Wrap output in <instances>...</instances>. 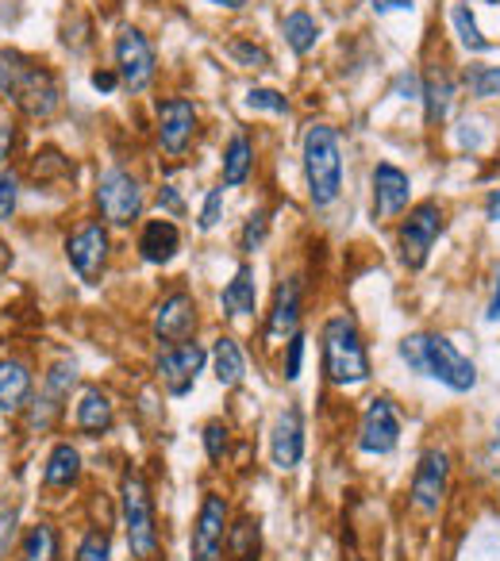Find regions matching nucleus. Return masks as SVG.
<instances>
[{"label":"nucleus","mask_w":500,"mask_h":561,"mask_svg":"<svg viewBox=\"0 0 500 561\" xmlns=\"http://www.w3.org/2000/svg\"><path fill=\"white\" fill-rule=\"evenodd\" d=\"M0 93L9 96L24 116L47 119L58 112L63 93H58L55 73L35 58L20 55V50L0 47Z\"/></svg>","instance_id":"nucleus-1"},{"label":"nucleus","mask_w":500,"mask_h":561,"mask_svg":"<svg viewBox=\"0 0 500 561\" xmlns=\"http://www.w3.org/2000/svg\"><path fill=\"white\" fill-rule=\"evenodd\" d=\"M305 178H308V196L316 208H328L343 193V147H339L336 127L328 124H308L305 131Z\"/></svg>","instance_id":"nucleus-2"},{"label":"nucleus","mask_w":500,"mask_h":561,"mask_svg":"<svg viewBox=\"0 0 500 561\" xmlns=\"http://www.w3.org/2000/svg\"><path fill=\"white\" fill-rule=\"evenodd\" d=\"M400 358L408 362V369L428 374L435 381H443L454 392H469L477 385V369L469 358H462L454 351V343H446L443 335H408L400 343Z\"/></svg>","instance_id":"nucleus-3"},{"label":"nucleus","mask_w":500,"mask_h":561,"mask_svg":"<svg viewBox=\"0 0 500 561\" xmlns=\"http://www.w3.org/2000/svg\"><path fill=\"white\" fill-rule=\"evenodd\" d=\"M323 369L336 385H362L370 377V354L351 316L323 323Z\"/></svg>","instance_id":"nucleus-4"},{"label":"nucleus","mask_w":500,"mask_h":561,"mask_svg":"<svg viewBox=\"0 0 500 561\" xmlns=\"http://www.w3.org/2000/svg\"><path fill=\"white\" fill-rule=\"evenodd\" d=\"M120 507H124V530L135 561L158 558V527H155V504H150L147 481L135 469H127L120 481Z\"/></svg>","instance_id":"nucleus-5"},{"label":"nucleus","mask_w":500,"mask_h":561,"mask_svg":"<svg viewBox=\"0 0 500 561\" xmlns=\"http://www.w3.org/2000/svg\"><path fill=\"white\" fill-rule=\"evenodd\" d=\"M439 234H443V211H439V204L435 201L416 204L405 224H400V262L408 270H423Z\"/></svg>","instance_id":"nucleus-6"},{"label":"nucleus","mask_w":500,"mask_h":561,"mask_svg":"<svg viewBox=\"0 0 500 561\" xmlns=\"http://www.w3.org/2000/svg\"><path fill=\"white\" fill-rule=\"evenodd\" d=\"M96 204L109 224L127 227L143 211V185L127 170H104L96 181Z\"/></svg>","instance_id":"nucleus-7"},{"label":"nucleus","mask_w":500,"mask_h":561,"mask_svg":"<svg viewBox=\"0 0 500 561\" xmlns=\"http://www.w3.org/2000/svg\"><path fill=\"white\" fill-rule=\"evenodd\" d=\"M155 47L150 39L139 32V27H124L116 39V73H120V85L132 89V93H143V89L155 81Z\"/></svg>","instance_id":"nucleus-8"},{"label":"nucleus","mask_w":500,"mask_h":561,"mask_svg":"<svg viewBox=\"0 0 500 561\" xmlns=\"http://www.w3.org/2000/svg\"><path fill=\"white\" fill-rule=\"evenodd\" d=\"M66 257H70V265L78 270L81 280L96 285L104 273V262H109V231H104L96 219L81 224L78 231L70 234V242H66Z\"/></svg>","instance_id":"nucleus-9"},{"label":"nucleus","mask_w":500,"mask_h":561,"mask_svg":"<svg viewBox=\"0 0 500 561\" xmlns=\"http://www.w3.org/2000/svg\"><path fill=\"white\" fill-rule=\"evenodd\" d=\"M400 443V415L393 408V400L377 397L370 400L366 415L359 423V446L366 454H393Z\"/></svg>","instance_id":"nucleus-10"},{"label":"nucleus","mask_w":500,"mask_h":561,"mask_svg":"<svg viewBox=\"0 0 500 561\" xmlns=\"http://www.w3.org/2000/svg\"><path fill=\"white\" fill-rule=\"evenodd\" d=\"M446 477H451V458L446 450H428L416 466L412 477V507L423 515H435L446 496Z\"/></svg>","instance_id":"nucleus-11"},{"label":"nucleus","mask_w":500,"mask_h":561,"mask_svg":"<svg viewBox=\"0 0 500 561\" xmlns=\"http://www.w3.org/2000/svg\"><path fill=\"white\" fill-rule=\"evenodd\" d=\"M227 530V500L208 492L201 504V515L193 523V561H219Z\"/></svg>","instance_id":"nucleus-12"},{"label":"nucleus","mask_w":500,"mask_h":561,"mask_svg":"<svg viewBox=\"0 0 500 561\" xmlns=\"http://www.w3.org/2000/svg\"><path fill=\"white\" fill-rule=\"evenodd\" d=\"M193 127H196V108L193 101L185 96H170V101L158 104V142H162L166 154L181 158L193 139Z\"/></svg>","instance_id":"nucleus-13"},{"label":"nucleus","mask_w":500,"mask_h":561,"mask_svg":"<svg viewBox=\"0 0 500 561\" xmlns=\"http://www.w3.org/2000/svg\"><path fill=\"white\" fill-rule=\"evenodd\" d=\"M204 358H208V354H204L196 343L170 346V351L158 358V381H162L173 397H185V392L196 385V374L204 369Z\"/></svg>","instance_id":"nucleus-14"},{"label":"nucleus","mask_w":500,"mask_h":561,"mask_svg":"<svg viewBox=\"0 0 500 561\" xmlns=\"http://www.w3.org/2000/svg\"><path fill=\"white\" fill-rule=\"evenodd\" d=\"M73 385H78V366L73 362H55L43 381V392H39V404H35V415H32V427H50L63 412V404L70 400Z\"/></svg>","instance_id":"nucleus-15"},{"label":"nucleus","mask_w":500,"mask_h":561,"mask_svg":"<svg viewBox=\"0 0 500 561\" xmlns=\"http://www.w3.org/2000/svg\"><path fill=\"white\" fill-rule=\"evenodd\" d=\"M196 328V305L189 293H173L155 308V335L162 343H185Z\"/></svg>","instance_id":"nucleus-16"},{"label":"nucleus","mask_w":500,"mask_h":561,"mask_svg":"<svg viewBox=\"0 0 500 561\" xmlns=\"http://www.w3.org/2000/svg\"><path fill=\"white\" fill-rule=\"evenodd\" d=\"M408 196H412V181H408L405 170L382 162L374 170V211L377 219H393L408 208Z\"/></svg>","instance_id":"nucleus-17"},{"label":"nucleus","mask_w":500,"mask_h":561,"mask_svg":"<svg viewBox=\"0 0 500 561\" xmlns=\"http://www.w3.org/2000/svg\"><path fill=\"white\" fill-rule=\"evenodd\" d=\"M270 450H274L277 469H297L305 458V420H300V408H285L274 423V438H270Z\"/></svg>","instance_id":"nucleus-18"},{"label":"nucleus","mask_w":500,"mask_h":561,"mask_svg":"<svg viewBox=\"0 0 500 561\" xmlns=\"http://www.w3.org/2000/svg\"><path fill=\"white\" fill-rule=\"evenodd\" d=\"M297 320H300V285H297V277H293L277 289L274 312H270V328H266L270 343H282V339L297 335Z\"/></svg>","instance_id":"nucleus-19"},{"label":"nucleus","mask_w":500,"mask_h":561,"mask_svg":"<svg viewBox=\"0 0 500 561\" xmlns=\"http://www.w3.org/2000/svg\"><path fill=\"white\" fill-rule=\"evenodd\" d=\"M178 247H181V234H178V227H173L170 219H150V224L143 227L139 254L147 257V262H155V265L170 262V257L178 254Z\"/></svg>","instance_id":"nucleus-20"},{"label":"nucleus","mask_w":500,"mask_h":561,"mask_svg":"<svg viewBox=\"0 0 500 561\" xmlns=\"http://www.w3.org/2000/svg\"><path fill=\"white\" fill-rule=\"evenodd\" d=\"M32 397V374L24 362H0V412H20Z\"/></svg>","instance_id":"nucleus-21"},{"label":"nucleus","mask_w":500,"mask_h":561,"mask_svg":"<svg viewBox=\"0 0 500 561\" xmlns=\"http://www.w3.org/2000/svg\"><path fill=\"white\" fill-rule=\"evenodd\" d=\"M81 477V454L78 446L70 443H58L55 450H50L47 458V469H43V481L50 484V489H73Z\"/></svg>","instance_id":"nucleus-22"},{"label":"nucleus","mask_w":500,"mask_h":561,"mask_svg":"<svg viewBox=\"0 0 500 561\" xmlns=\"http://www.w3.org/2000/svg\"><path fill=\"white\" fill-rule=\"evenodd\" d=\"M73 420H78L81 431H89V435H104V431L112 427V404L109 397H104L101 389H86L78 400V412H73Z\"/></svg>","instance_id":"nucleus-23"},{"label":"nucleus","mask_w":500,"mask_h":561,"mask_svg":"<svg viewBox=\"0 0 500 561\" xmlns=\"http://www.w3.org/2000/svg\"><path fill=\"white\" fill-rule=\"evenodd\" d=\"M254 300H259V289H254V270L250 265H239L231 277V285L224 289V312L227 316H250L254 312Z\"/></svg>","instance_id":"nucleus-24"},{"label":"nucleus","mask_w":500,"mask_h":561,"mask_svg":"<svg viewBox=\"0 0 500 561\" xmlns=\"http://www.w3.org/2000/svg\"><path fill=\"white\" fill-rule=\"evenodd\" d=\"M227 553H231V561H259V553H262L259 519L242 515L235 527H227Z\"/></svg>","instance_id":"nucleus-25"},{"label":"nucleus","mask_w":500,"mask_h":561,"mask_svg":"<svg viewBox=\"0 0 500 561\" xmlns=\"http://www.w3.org/2000/svg\"><path fill=\"white\" fill-rule=\"evenodd\" d=\"M420 96H423V104H428V124H443L446 112H451V104H454V81L446 78L443 70H431Z\"/></svg>","instance_id":"nucleus-26"},{"label":"nucleus","mask_w":500,"mask_h":561,"mask_svg":"<svg viewBox=\"0 0 500 561\" xmlns=\"http://www.w3.org/2000/svg\"><path fill=\"white\" fill-rule=\"evenodd\" d=\"M250 165H254V147H250L247 135H235L224 150V185L239 188L250 178Z\"/></svg>","instance_id":"nucleus-27"},{"label":"nucleus","mask_w":500,"mask_h":561,"mask_svg":"<svg viewBox=\"0 0 500 561\" xmlns=\"http://www.w3.org/2000/svg\"><path fill=\"white\" fill-rule=\"evenodd\" d=\"M212 366H216V381L224 385V389H235V385L242 381V351L235 339H216V346H212Z\"/></svg>","instance_id":"nucleus-28"},{"label":"nucleus","mask_w":500,"mask_h":561,"mask_svg":"<svg viewBox=\"0 0 500 561\" xmlns=\"http://www.w3.org/2000/svg\"><path fill=\"white\" fill-rule=\"evenodd\" d=\"M282 32H285V43H289L297 55H308V50L316 47V39H320V24H316V16H308V12H289V16L282 20Z\"/></svg>","instance_id":"nucleus-29"},{"label":"nucleus","mask_w":500,"mask_h":561,"mask_svg":"<svg viewBox=\"0 0 500 561\" xmlns=\"http://www.w3.org/2000/svg\"><path fill=\"white\" fill-rule=\"evenodd\" d=\"M24 561H58V535L50 523H39V527L27 530Z\"/></svg>","instance_id":"nucleus-30"},{"label":"nucleus","mask_w":500,"mask_h":561,"mask_svg":"<svg viewBox=\"0 0 500 561\" xmlns=\"http://www.w3.org/2000/svg\"><path fill=\"white\" fill-rule=\"evenodd\" d=\"M451 20H454V32H458L462 47L477 50V55H481V50H489V39H485L481 27H477V20H474V12H469V4H458Z\"/></svg>","instance_id":"nucleus-31"},{"label":"nucleus","mask_w":500,"mask_h":561,"mask_svg":"<svg viewBox=\"0 0 500 561\" xmlns=\"http://www.w3.org/2000/svg\"><path fill=\"white\" fill-rule=\"evenodd\" d=\"M466 85L477 101H492V96H500V66H469Z\"/></svg>","instance_id":"nucleus-32"},{"label":"nucleus","mask_w":500,"mask_h":561,"mask_svg":"<svg viewBox=\"0 0 500 561\" xmlns=\"http://www.w3.org/2000/svg\"><path fill=\"white\" fill-rule=\"evenodd\" d=\"M227 55H231L239 66H247V70H266L270 66V55L259 47V43H250V39H231L227 43Z\"/></svg>","instance_id":"nucleus-33"},{"label":"nucleus","mask_w":500,"mask_h":561,"mask_svg":"<svg viewBox=\"0 0 500 561\" xmlns=\"http://www.w3.org/2000/svg\"><path fill=\"white\" fill-rule=\"evenodd\" d=\"M247 108L250 112H277V116H285V112H289V96H282L277 89H250Z\"/></svg>","instance_id":"nucleus-34"},{"label":"nucleus","mask_w":500,"mask_h":561,"mask_svg":"<svg viewBox=\"0 0 500 561\" xmlns=\"http://www.w3.org/2000/svg\"><path fill=\"white\" fill-rule=\"evenodd\" d=\"M78 561H112V538L104 530H89L78 546Z\"/></svg>","instance_id":"nucleus-35"},{"label":"nucleus","mask_w":500,"mask_h":561,"mask_svg":"<svg viewBox=\"0 0 500 561\" xmlns=\"http://www.w3.org/2000/svg\"><path fill=\"white\" fill-rule=\"evenodd\" d=\"M262 239H266V211H254V216L247 219V227H242V250L254 254V250L262 247Z\"/></svg>","instance_id":"nucleus-36"},{"label":"nucleus","mask_w":500,"mask_h":561,"mask_svg":"<svg viewBox=\"0 0 500 561\" xmlns=\"http://www.w3.org/2000/svg\"><path fill=\"white\" fill-rule=\"evenodd\" d=\"M16 196H20V181L9 170H0V219H9L16 211Z\"/></svg>","instance_id":"nucleus-37"},{"label":"nucleus","mask_w":500,"mask_h":561,"mask_svg":"<svg viewBox=\"0 0 500 561\" xmlns=\"http://www.w3.org/2000/svg\"><path fill=\"white\" fill-rule=\"evenodd\" d=\"M204 450H208L212 461L224 458V450H227V427L219 420H212L208 427H204Z\"/></svg>","instance_id":"nucleus-38"},{"label":"nucleus","mask_w":500,"mask_h":561,"mask_svg":"<svg viewBox=\"0 0 500 561\" xmlns=\"http://www.w3.org/2000/svg\"><path fill=\"white\" fill-rule=\"evenodd\" d=\"M219 208H224V185L208 188V201H204V211H201V231H212V227L219 224Z\"/></svg>","instance_id":"nucleus-39"},{"label":"nucleus","mask_w":500,"mask_h":561,"mask_svg":"<svg viewBox=\"0 0 500 561\" xmlns=\"http://www.w3.org/2000/svg\"><path fill=\"white\" fill-rule=\"evenodd\" d=\"M300 362H305V335H293L289 339V362H285V377H289V381H297L300 377Z\"/></svg>","instance_id":"nucleus-40"},{"label":"nucleus","mask_w":500,"mask_h":561,"mask_svg":"<svg viewBox=\"0 0 500 561\" xmlns=\"http://www.w3.org/2000/svg\"><path fill=\"white\" fill-rule=\"evenodd\" d=\"M12 538H16V512H4L0 515V558L12 546Z\"/></svg>","instance_id":"nucleus-41"},{"label":"nucleus","mask_w":500,"mask_h":561,"mask_svg":"<svg viewBox=\"0 0 500 561\" xmlns=\"http://www.w3.org/2000/svg\"><path fill=\"white\" fill-rule=\"evenodd\" d=\"M370 4H374L377 16H389V12H405V9H412V0H370Z\"/></svg>","instance_id":"nucleus-42"},{"label":"nucleus","mask_w":500,"mask_h":561,"mask_svg":"<svg viewBox=\"0 0 500 561\" xmlns=\"http://www.w3.org/2000/svg\"><path fill=\"white\" fill-rule=\"evenodd\" d=\"M116 85H120V73L116 70H96L93 73V89H101V93H112Z\"/></svg>","instance_id":"nucleus-43"},{"label":"nucleus","mask_w":500,"mask_h":561,"mask_svg":"<svg viewBox=\"0 0 500 561\" xmlns=\"http://www.w3.org/2000/svg\"><path fill=\"white\" fill-rule=\"evenodd\" d=\"M485 216H489L492 224H500V188H492L489 201H485Z\"/></svg>","instance_id":"nucleus-44"},{"label":"nucleus","mask_w":500,"mask_h":561,"mask_svg":"<svg viewBox=\"0 0 500 561\" xmlns=\"http://www.w3.org/2000/svg\"><path fill=\"white\" fill-rule=\"evenodd\" d=\"M9 150H12V124H0V162L9 158Z\"/></svg>","instance_id":"nucleus-45"},{"label":"nucleus","mask_w":500,"mask_h":561,"mask_svg":"<svg viewBox=\"0 0 500 561\" xmlns=\"http://www.w3.org/2000/svg\"><path fill=\"white\" fill-rule=\"evenodd\" d=\"M158 204H166L170 211H181V196L173 193V188H162V193H158Z\"/></svg>","instance_id":"nucleus-46"},{"label":"nucleus","mask_w":500,"mask_h":561,"mask_svg":"<svg viewBox=\"0 0 500 561\" xmlns=\"http://www.w3.org/2000/svg\"><path fill=\"white\" fill-rule=\"evenodd\" d=\"M485 316H489V320H492V323H497V320H500V277H497V289H492V300H489V312H485Z\"/></svg>","instance_id":"nucleus-47"},{"label":"nucleus","mask_w":500,"mask_h":561,"mask_svg":"<svg viewBox=\"0 0 500 561\" xmlns=\"http://www.w3.org/2000/svg\"><path fill=\"white\" fill-rule=\"evenodd\" d=\"M208 4H216V9H227V12H235V9H242L247 0H208Z\"/></svg>","instance_id":"nucleus-48"},{"label":"nucleus","mask_w":500,"mask_h":561,"mask_svg":"<svg viewBox=\"0 0 500 561\" xmlns=\"http://www.w3.org/2000/svg\"><path fill=\"white\" fill-rule=\"evenodd\" d=\"M497 443H500V420H497Z\"/></svg>","instance_id":"nucleus-49"}]
</instances>
